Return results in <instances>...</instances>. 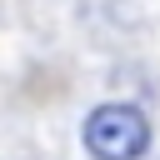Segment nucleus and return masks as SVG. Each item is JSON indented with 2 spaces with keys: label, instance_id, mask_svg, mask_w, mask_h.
Segmentation results:
<instances>
[{
  "label": "nucleus",
  "instance_id": "f257e3e1",
  "mask_svg": "<svg viewBox=\"0 0 160 160\" xmlns=\"http://www.w3.org/2000/svg\"><path fill=\"white\" fill-rule=\"evenodd\" d=\"M80 145L90 160H140L150 150V120L130 100H100L80 120Z\"/></svg>",
  "mask_w": 160,
  "mask_h": 160
}]
</instances>
